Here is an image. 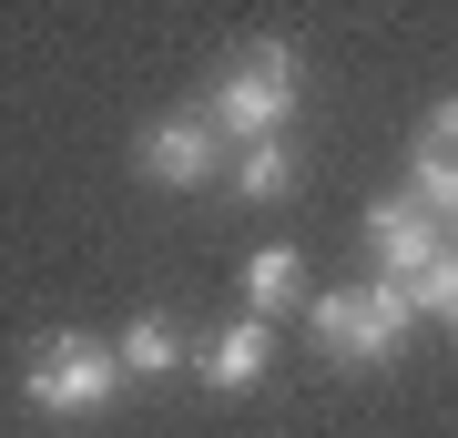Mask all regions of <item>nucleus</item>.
Segmentation results:
<instances>
[{"mask_svg":"<svg viewBox=\"0 0 458 438\" xmlns=\"http://www.w3.org/2000/svg\"><path fill=\"white\" fill-rule=\"evenodd\" d=\"M295 51L285 41H255L245 62H234L225 82H214V133H234V143H276V133L295 123Z\"/></svg>","mask_w":458,"mask_h":438,"instance_id":"nucleus-1","label":"nucleus"},{"mask_svg":"<svg viewBox=\"0 0 458 438\" xmlns=\"http://www.w3.org/2000/svg\"><path fill=\"white\" fill-rule=\"evenodd\" d=\"M306 326H316V347H327L336 367H357V357H387L418 326V306H408V286H346L327 306H306Z\"/></svg>","mask_w":458,"mask_h":438,"instance_id":"nucleus-2","label":"nucleus"},{"mask_svg":"<svg viewBox=\"0 0 458 438\" xmlns=\"http://www.w3.org/2000/svg\"><path fill=\"white\" fill-rule=\"evenodd\" d=\"M113 388H123V357L102 337L31 347V408H51V418H92V408H113Z\"/></svg>","mask_w":458,"mask_h":438,"instance_id":"nucleus-3","label":"nucleus"},{"mask_svg":"<svg viewBox=\"0 0 458 438\" xmlns=\"http://www.w3.org/2000/svg\"><path fill=\"white\" fill-rule=\"evenodd\" d=\"M367 245L387 255V276H397V286H418L428 265L448 255V235L428 225V204H418V194H408V204H377V214H367Z\"/></svg>","mask_w":458,"mask_h":438,"instance_id":"nucleus-4","label":"nucleus"},{"mask_svg":"<svg viewBox=\"0 0 458 438\" xmlns=\"http://www.w3.org/2000/svg\"><path fill=\"white\" fill-rule=\"evenodd\" d=\"M132 163H143L153 184H204V174H214V113H174V123H153L143 143H132Z\"/></svg>","mask_w":458,"mask_h":438,"instance_id":"nucleus-5","label":"nucleus"},{"mask_svg":"<svg viewBox=\"0 0 458 438\" xmlns=\"http://www.w3.org/2000/svg\"><path fill=\"white\" fill-rule=\"evenodd\" d=\"M418 204L428 214H458V102L418 123Z\"/></svg>","mask_w":458,"mask_h":438,"instance_id":"nucleus-6","label":"nucleus"},{"mask_svg":"<svg viewBox=\"0 0 458 438\" xmlns=\"http://www.w3.org/2000/svg\"><path fill=\"white\" fill-rule=\"evenodd\" d=\"M265 357H276V326H265V316H245V326H225V337L204 347V388L245 398L255 377H265Z\"/></svg>","mask_w":458,"mask_h":438,"instance_id":"nucleus-7","label":"nucleus"},{"mask_svg":"<svg viewBox=\"0 0 458 438\" xmlns=\"http://www.w3.org/2000/svg\"><path fill=\"white\" fill-rule=\"evenodd\" d=\"M295 286H306V265H295V245H265V255L245 265V296H255V316L276 326L285 306H295Z\"/></svg>","mask_w":458,"mask_h":438,"instance_id":"nucleus-8","label":"nucleus"},{"mask_svg":"<svg viewBox=\"0 0 458 438\" xmlns=\"http://www.w3.org/2000/svg\"><path fill=\"white\" fill-rule=\"evenodd\" d=\"M113 357H123V377H164V367L183 357V347H174V326H164V316H132Z\"/></svg>","mask_w":458,"mask_h":438,"instance_id":"nucleus-9","label":"nucleus"},{"mask_svg":"<svg viewBox=\"0 0 458 438\" xmlns=\"http://www.w3.org/2000/svg\"><path fill=\"white\" fill-rule=\"evenodd\" d=\"M285 184H295V153H285V143H245V163H234V194H245V204H276Z\"/></svg>","mask_w":458,"mask_h":438,"instance_id":"nucleus-10","label":"nucleus"},{"mask_svg":"<svg viewBox=\"0 0 458 438\" xmlns=\"http://www.w3.org/2000/svg\"><path fill=\"white\" fill-rule=\"evenodd\" d=\"M408 306H418V316H458V245H448V255L408 286Z\"/></svg>","mask_w":458,"mask_h":438,"instance_id":"nucleus-11","label":"nucleus"},{"mask_svg":"<svg viewBox=\"0 0 458 438\" xmlns=\"http://www.w3.org/2000/svg\"><path fill=\"white\" fill-rule=\"evenodd\" d=\"M448 225H458V214H448Z\"/></svg>","mask_w":458,"mask_h":438,"instance_id":"nucleus-12","label":"nucleus"}]
</instances>
